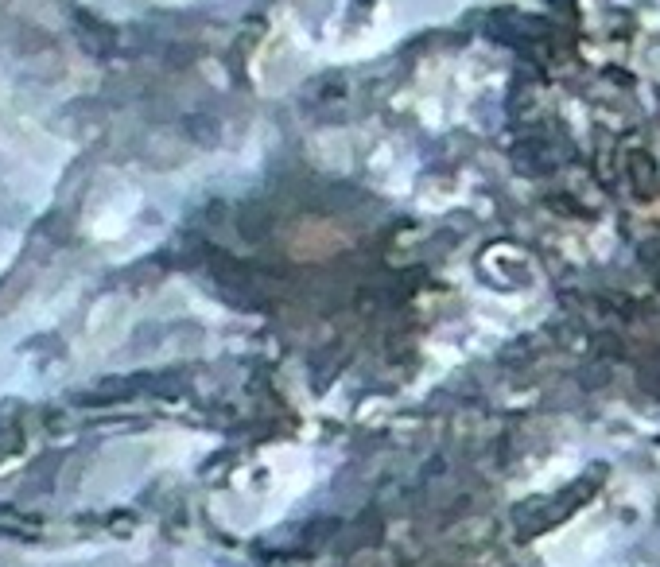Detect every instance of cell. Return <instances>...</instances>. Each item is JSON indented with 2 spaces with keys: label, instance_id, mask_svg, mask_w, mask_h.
<instances>
[{
  "label": "cell",
  "instance_id": "1",
  "mask_svg": "<svg viewBox=\"0 0 660 567\" xmlns=\"http://www.w3.org/2000/svg\"><path fill=\"white\" fill-rule=\"evenodd\" d=\"M633 179H637V183H645V191L652 187V167H649V159H645V156H633Z\"/></svg>",
  "mask_w": 660,
  "mask_h": 567
}]
</instances>
